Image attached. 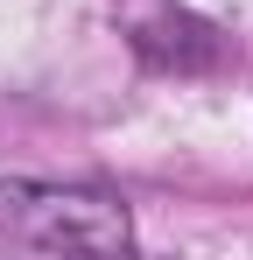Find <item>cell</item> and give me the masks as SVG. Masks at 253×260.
<instances>
[{
	"label": "cell",
	"mask_w": 253,
	"mask_h": 260,
	"mask_svg": "<svg viewBox=\"0 0 253 260\" xmlns=\"http://www.w3.org/2000/svg\"><path fill=\"white\" fill-rule=\"evenodd\" d=\"M0 246L21 253H120L134 246L126 204L91 183H0Z\"/></svg>",
	"instance_id": "cell-1"
},
{
	"label": "cell",
	"mask_w": 253,
	"mask_h": 260,
	"mask_svg": "<svg viewBox=\"0 0 253 260\" xmlns=\"http://www.w3.org/2000/svg\"><path fill=\"white\" fill-rule=\"evenodd\" d=\"M141 56L169 63V71H204V63H218V36L204 21H162V28H141Z\"/></svg>",
	"instance_id": "cell-2"
}]
</instances>
